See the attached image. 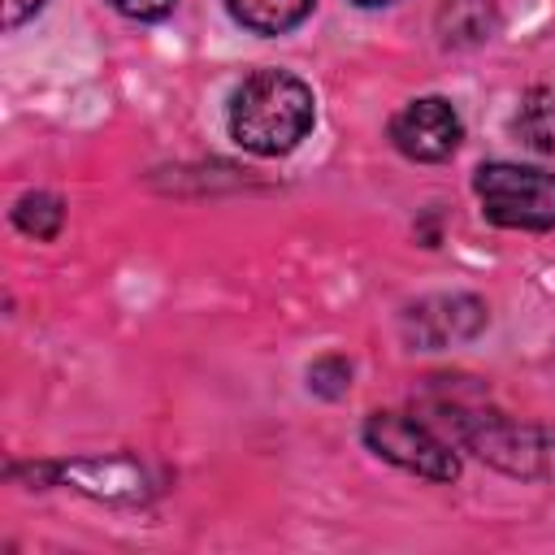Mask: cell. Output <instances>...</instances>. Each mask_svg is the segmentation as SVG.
Wrapping results in <instances>:
<instances>
[{
	"label": "cell",
	"instance_id": "cell-1",
	"mask_svg": "<svg viewBox=\"0 0 555 555\" xmlns=\"http://www.w3.org/2000/svg\"><path fill=\"white\" fill-rule=\"evenodd\" d=\"M317 121V100L308 82L282 69H256L230 100V134L256 156L291 152Z\"/></svg>",
	"mask_w": 555,
	"mask_h": 555
},
{
	"label": "cell",
	"instance_id": "cell-2",
	"mask_svg": "<svg viewBox=\"0 0 555 555\" xmlns=\"http://www.w3.org/2000/svg\"><path fill=\"white\" fill-rule=\"evenodd\" d=\"M477 195L494 225L507 230H551L555 225V173L490 160L477 169Z\"/></svg>",
	"mask_w": 555,
	"mask_h": 555
},
{
	"label": "cell",
	"instance_id": "cell-3",
	"mask_svg": "<svg viewBox=\"0 0 555 555\" xmlns=\"http://www.w3.org/2000/svg\"><path fill=\"white\" fill-rule=\"evenodd\" d=\"M364 442L382 460H390V464H399V468H408L416 477H429V481H451L460 473L451 447L442 438H434L421 421L403 416V412H373L364 421Z\"/></svg>",
	"mask_w": 555,
	"mask_h": 555
},
{
	"label": "cell",
	"instance_id": "cell-4",
	"mask_svg": "<svg viewBox=\"0 0 555 555\" xmlns=\"http://www.w3.org/2000/svg\"><path fill=\"white\" fill-rule=\"evenodd\" d=\"M390 139L403 156L412 160H447L460 139H464V126H460V113L451 108V100L442 95H421L412 104H403L395 117H390Z\"/></svg>",
	"mask_w": 555,
	"mask_h": 555
},
{
	"label": "cell",
	"instance_id": "cell-5",
	"mask_svg": "<svg viewBox=\"0 0 555 555\" xmlns=\"http://www.w3.org/2000/svg\"><path fill=\"white\" fill-rule=\"evenodd\" d=\"M468 442L481 460H494L507 473H555V434L551 429H520L507 421H486L468 429Z\"/></svg>",
	"mask_w": 555,
	"mask_h": 555
},
{
	"label": "cell",
	"instance_id": "cell-6",
	"mask_svg": "<svg viewBox=\"0 0 555 555\" xmlns=\"http://www.w3.org/2000/svg\"><path fill=\"white\" fill-rule=\"evenodd\" d=\"M516 134H520L525 147H533L542 156H555V87H533L520 100Z\"/></svg>",
	"mask_w": 555,
	"mask_h": 555
},
{
	"label": "cell",
	"instance_id": "cell-7",
	"mask_svg": "<svg viewBox=\"0 0 555 555\" xmlns=\"http://www.w3.org/2000/svg\"><path fill=\"white\" fill-rule=\"evenodd\" d=\"M225 4L256 35H282V30L299 26L304 13L312 9V0H225Z\"/></svg>",
	"mask_w": 555,
	"mask_h": 555
},
{
	"label": "cell",
	"instance_id": "cell-8",
	"mask_svg": "<svg viewBox=\"0 0 555 555\" xmlns=\"http://www.w3.org/2000/svg\"><path fill=\"white\" fill-rule=\"evenodd\" d=\"M438 26L447 43H481L494 30V4L490 0H442Z\"/></svg>",
	"mask_w": 555,
	"mask_h": 555
},
{
	"label": "cell",
	"instance_id": "cell-9",
	"mask_svg": "<svg viewBox=\"0 0 555 555\" xmlns=\"http://www.w3.org/2000/svg\"><path fill=\"white\" fill-rule=\"evenodd\" d=\"M13 221H17V230L30 234V238H56V230H61V221H65V208H61L56 195L35 191V195H22V199H17Z\"/></svg>",
	"mask_w": 555,
	"mask_h": 555
},
{
	"label": "cell",
	"instance_id": "cell-10",
	"mask_svg": "<svg viewBox=\"0 0 555 555\" xmlns=\"http://www.w3.org/2000/svg\"><path fill=\"white\" fill-rule=\"evenodd\" d=\"M308 382H312V390H321V395H343V390L351 386V364L338 360V356H325V360H317V364L308 369Z\"/></svg>",
	"mask_w": 555,
	"mask_h": 555
},
{
	"label": "cell",
	"instance_id": "cell-11",
	"mask_svg": "<svg viewBox=\"0 0 555 555\" xmlns=\"http://www.w3.org/2000/svg\"><path fill=\"white\" fill-rule=\"evenodd\" d=\"M117 13H126V17H134V22H156V17H165L169 9H173V0H108Z\"/></svg>",
	"mask_w": 555,
	"mask_h": 555
},
{
	"label": "cell",
	"instance_id": "cell-12",
	"mask_svg": "<svg viewBox=\"0 0 555 555\" xmlns=\"http://www.w3.org/2000/svg\"><path fill=\"white\" fill-rule=\"evenodd\" d=\"M39 4H43V0H4V26H9V30L22 26Z\"/></svg>",
	"mask_w": 555,
	"mask_h": 555
},
{
	"label": "cell",
	"instance_id": "cell-13",
	"mask_svg": "<svg viewBox=\"0 0 555 555\" xmlns=\"http://www.w3.org/2000/svg\"><path fill=\"white\" fill-rule=\"evenodd\" d=\"M360 4H390V0H360Z\"/></svg>",
	"mask_w": 555,
	"mask_h": 555
}]
</instances>
